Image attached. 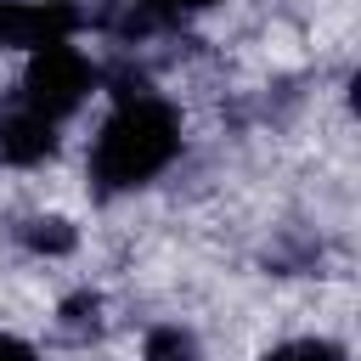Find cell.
I'll return each mask as SVG.
<instances>
[{"label":"cell","instance_id":"1","mask_svg":"<svg viewBox=\"0 0 361 361\" xmlns=\"http://www.w3.org/2000/svg\"><path fill=\"white\" fill-rule=\"evenodd\" d=\"M175 147H180L175 107L135 79V85L118 90V107L107 113V124L90 147V175H96L102 192H124V186L152 180L175 158Z\"/></svg>","mask_w":361,"mask_h":361},{"label":"cell","instance_id":"2","mask_svg":"<svg viewBox=\"0 0 361 361\" xmlns=\"http://www.w3.org/2000/svg\"><path fill=\"white\" fill-rule=\"evenodd\" d=\"M96 85V68L79 56V45L73 39H56V45H39L34 51V62H28V79H23V107L28 113H39V118H51V124H62L79 102H85V90Z\"/></svg>","mask_w":361,"mask_h":361},{"label":"cell","instance_id":"3","mask_svg":"<svg viewBox=\"0 0 361 361\" xmlns=\"http://www.w3.org/2000/svg\"><path fill=\"white\" fill-rule=\"evenodd\" d=\"M147 361H197V350H192V338L180 327H158L147 338Z\"/></svg>","mask_w":361,"mask_h":361},{"label":"cell","instance_id":"4","mask_svg":"<svg viewBox=\"0 0 361 361\" xmlns=\"http://www.w3.org/2000/svg\"><path fill=\"white\" fill-rule=\"evenodd\" d=\"M271 361H344L333 344H316V338H305V344H288V350H276Z\"/></svg>","mask_w":361,"mask_h":361},{"label":"cell","instance_id":"5","mask_svg":"<svg viewBox=\"0 0 361 361\" xmlns=\"http://www.w3.org/2000/svg\"><path fill=\"white\" fill-rule=\"evenodd\" d=\"M141 11H152V17H180V11H192V6H209V0H135Z\"/></svg>","mask_w":361,"mask_h":361},{"label":"cell","instance_id":"6","mask_svg":"<svg viewBox=\"0 0 361 361\" xmlns=\"http://www.w3.org/2000/svg\"><path fill=\"white\" fill-rule=\"evenodd\" d=\"M0 361H34V355H28L17 338H6V333H0Z\"/></svg>","mask_w":361,"mask_h":361}]
</instances>
